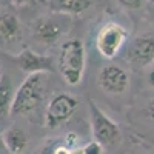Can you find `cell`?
Segmentation results:
<instances>
[{
  "label": "cell",
  "instance_id": "obj_1",
  "mask_svg": "<svg viewBox=\"0 0 154 154\" xmlns=\"http://www.w3.org/2000/svg\"><path fill=\"white\" fill-rule=\"evenodd\" d=\"M48 85V74L46 72H35V74H28L17 91L14 94L11 106V114L12 117L17 116H28L31 114L43 99L45 88Z\"/></svg>",
  "mask_w": 154,
  "mask_h": 154
},
{
  "label": "cell",
  "instance_id": "obj_2",
  "mask_svg": "<svg viewBox=\"0 0 154 154\" xmlns=\"http://www.w3.org/2000/svg\"><path fill=\"white\" fill-rule=\"evenodd\" d=\"M86 65V49L79 38H68L59 49L57 68L68 85L75 86L82 82Z\"/></svg>",
  "mask_w": 154,
  "mask_h": 154
},
{
  "label": "cell",
  "instance_id": "obj_3",
  "mask_svg": "<svg viewBox=\"0 0 154 154\" xmlns=\"http://www.w3.org/2000/svg\"><path fill=\"white\" fill-rule=\"evenodd\" d=\"M89 108V117H91V131L94 136V140L106 148L116 146L120 142V128L106 112L102 111L96 105V102L88 100Z\"/></svg>",
  "mask_w": 154,
  "mask_h": 154
},
{
  "label": "cell",
  "instance_id": "obj_4",
  "mask_svg": "<svg viewBox=\"0 0 154 154\" xmlns=\"http://www.w3.org/2000/svg\"><path fill=\"white\" fill-rule=\"evenodd\" d=\"M79 106V100L74 96L60 93L54 96L48 102L46 111H45V126L48 130H56V128L65 125Z\"/></svg>",
  "mask_w": 154,
  "mask_h": 154
},
{
  "label": "cell",
  "instance_id": "obj_5",
  "mask_svg": "<svg viewBox=\"0 0 154 154\" xmlns=\"http://www.w3.org/2000/svg\"><path fill=\"white\" fill-rule=\"evenodd\" d=\"M128 31L119 23H106L96 37V48L105 59H114L126 42Z\"/></svg>",
  "mask_w": 154,
  "mask_h": 154
},
{
  "label": "cell",
  "instance_id": "obj_6",
  "mask_svg": "<svg viewBox=\"0 0 154 154\" xmlns=\"http://www.w3.org/2000/svg\"><path fill=\"white\" fill-rule=\"evenodd\" d=\"M11 59L14 60L16 65L26 74H35V72H46L51 74L56 66H54V59L40 54L31 48H25L19 51L17 54H11Z\"/></svg>",
  "mask_w": 154,
  "mask_h": 154
},
{
  "label": "cell",
  "instance_id": "obj_7",
  "mask_svg": "<svg viewBox=\"0 0 154 154\" xmlns=\"http://www.w3.org/2000/svg\"><path fill=\"white\" fill-rule=\"evenodd\" d=\"M99 86L106 94L119 96L130 88V74L119 65H106L99 72Z\"/></svg>",
  "mask_w": 154,
  "mask_h": 154
},
{
  "label": "cell",
  "instance_id": "obj_8",
  "mask_svg": "<svg viewBox=\"0 0 154 154\" xmlns=\"http://www.w3.org/2000/svg\"><path fill=\"white\" fill-rule=\"evenodd\" d=\"M126 57L131 65L137 68H146L154 63V34L146 32L137 35L130 43Z\"/></svg>",
  "mask_w": 154,
  "mask_h": 154
},
{
  "label": "cell",
  "instance_id": "obj_9",
  "mask_svg": "<svg viewBox=\"0 0 154 154\" xmlns=\"http://www.w3.org/2000/svg\"><path fill=\"white\" fill-rule=\"evenodd\" d=\"M31 32L35 42L45 46H51L59 42L65 29L62 22L56 20L54 17H38L31 25Z\"/></svg>",
  "mask_w": 154,
  "mask_h": 154
},
{
  "label": "cell",
  "instance_id": "obj_10",
  "mask_svg": "<svg viewBox=\"0 0 154 154\" xmlns=\"http://www.w3.org/2000/svg\"><path fill=\"white\" fill-rule=\"evenodd\" d=\"M22 42V25L16 14L0 12V46L9 48Z\"/></svg>",
  "mask_w": 154,
  "mask_h": 154
},
{
  "label": "cell",
  "instance_id": "obj_11",
  "mask_svg": "<svg viewBox=\"0 0 154 154\" xmlns=\"http://www.w3.org/2000/svg\"><path fill=\"white\" fill-rule=\"evenodd\" d=\"M49 8L53 12L66 16H79L86 12L94 5V0H49Z\"/></svg>",
  "mask_w": 154,
  "mask_h": 154
},
{
  "label": "cell",
  "instance_id": "obj_12",
  "mask_svg": "<svg viewBox=\"0 0 154 154\" xmlns=\"http://www.w3.org/2000/svg\"><path fill=\"white\" fill-rule=\"evenodd\" d=\"M3 139H5V143L11 154H23L28 146V142H29L26 131L16 125L9 126L3 133Z\"/></svg>",
  "mask_w": 154,
  "mask_h": 154
},
{
  "label": "cell",
  "instance_id": "obj_13",
  "mask_svg": "<svg viewBox=\"0 0 154 154\" xmlns=\"http://www.w3.org/2000/svg\"><path fill=\"white\" fill-rule=\"evenodd\" d=\"M14 94L11 77L8 74H0V119H5L11 114Z\"/></svg>",
  "mask_w": 154,
  "mask_h": 154
},
{
  "label": "cell",
  "instance_id": "obj_14",
  "mask_svg": "<svg viewBox=\"0 0 154 154\" xmlns=\"http://www.w3.org/2000/svg\"><path fill=\"white\" fill-rule=\"evenodd\" d=\"M83 154H103V145H100L97 140L88 142L86 145L82 146Z\"/></svg>",
  "mask_w": 154,
  "mask_h": 154
},
{
  "label": "cell",
  "instance_id": "obj_15",
  "mask_svg": "<svg viewBox=\"0 0 154 154\" xmlns=\"http://www.w3.org/2000/svg\"><path fill=\"white\" fill-rule=\"evenodd\" d=\"M117 2L123 8L131 9V11H137L140 8H143V5H145V0H117Z\"/></svg>",
  "mask_w": 154,
  "mask_h": 154
},
{
  "label": "cell",
  "instance_id": "obj_16",
  "mask_svg": "<svg viewBox=\"0 0 154 154\" xmlns=\"http://www.w3.org/2000/svg\"><path fill=\"white\" fill-rule=\"evenodd\" d=\"M63 143H65L68 148H77V143H79V137H77L75 133H69L65 140H63Z\"/></svg>",
  "mask_w": 154,
  "mask_h": 154
},
{
  "label": "cell",
  "instance_id": "obj_17",
  "mask_svg": "<svg viewBox=\"0 0 154 154\" xmlns=\"http://www.w3.org/2000/svg\"><path fill=\"white\" fill-rule=\"evenodd\" d=\"M143 114H145V117H146L152 125H154V100H152V102H149V103L145 106Z\"/></svg>",
  "mask_w": 154,
  "mask_h": 154
},
{
  "label": "cell",
  "instance_id": "obj_18",
  "mask_svg": "<svg viewBox=\"0 0 154 154\" xmlns=\"http://www.w3.org/2000/svg\"><path fill=\"white\" fill-rule=\"evenodd\" d=\"M0 154H11L6 143H5V139H3V133H0Z\"/></svg>",
  "mask_w": 154,
  "mask_h": 154
},
{
  "label": "cell",
  "instance_id": "obj_19",
  "mask_svg": "<svg viewBox=\"0 0 154 154\" xmlns=\"http://www.w3.org/2000/svg\"><path fill=\"white\" fill-rule=\"evenodd\" d=\"M9 2L12 3V5H16V6H25V5H28L29 2H31V0H9Z\"/></svg>",
  "mask_w": 154,
  "mask_h": 154
},
{
  "label": "cell",
  "instance_id": "obj_20",
  "mask_svg": "<svg viewBox=\"0 0 154 154\" xmlns=\"http://www.w3.org/2000/svg\"><path fill=\"white\" fill-rule=\"evenodd\" d=\"M148 80H149V83L154 86V68L149 71V74H148Z\"/></svg>",
  "mask_w": 154,
  "mask_h": 154
},
{
  "label": "cell",
  "instance_id": "obj_21",
  "mask_svg": "<svg viewBox=\"0 0 154 154\" xmlns=\"http://www.w3.org/2000/svg\"><path fill=\"white\" fill-rule=\"evenodd\" d=\"M71 154H83V151H82V148H74V149H71Z\"/></svg>",
  "mask_w": 154,
  "mask_h": 154
},
{
  "label": "cell",
  "instance_id": "obj_22",
  "mask_svg": "<svg viewBox=\"0 0 154 154\" xmlns=\"http://www.w3.org/2000/svg\"><path fill=\"white\" fill-rule=\"evenodd\" d=\"M38 3H43V5H48L49 3V0H37Z\"/></svg>",
  "mask_w": 154,
  "mask_h": 154
},
{
  "label": "cell",
  "instance_id": "obj_23",
  "mask_svg": "<svg viewBox=\"0 0 154 154\" xmlns=\"http://www.w3.org/2000/svg\"><path fill=\"white\" fill-rule=\"evenodd\" d=\"M5 2H6V0H0V5H3Z\"/></svg>",
  "mask_w": 154,
  "mask_h": 154
},
{
  "label": "cell",
  "instance_id": "obj_24",
  "mask_svg": "<svg viewBox=\"0 0 154 154\" xmlns=\"http://www.w3.org/2000/svg\"><path fill=\"white\" fill-rule=\"evenodd\" d=\"M149 2H152V3H154V0H149Z\"/></svg>",
  "mask_w": 154,
  "mask_h": 154
}]
</instances>
